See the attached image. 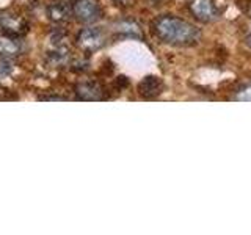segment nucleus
Listing matches in <instances>:
<instances>
[{
	"label": "nucleus",
	"mask_w": 251,
	"mask_h": 235,
	"mask_svg": "<svg viewBox=\"0 0 251 235\" xmlns=\"http://www.w3.org/2000/svg\"><path fill=\"white\" fill-rule=\"evenodd\" d=\"M13 72V63L8 58H0V80L11 75Z\"/></svg>",
	"instance_id": "9d476101"
},
{
	"label": "nucleus",
	"mask_w": 251,
	"mask_h": 235,
	"mask_svg": "<svg viewBox=\"0 0 251 235\" xmlns=\"http://www.w3.org/2000/svg\"><path fill=\"white\" fill-rule=\"evenodd\" d=\"M240 100H251V88L250 90H245V91H242V94L239 96Z\"/></svg>",
	"instance_id": "9b49d317"
},
{
	"label": "nucleus",
	"mask_w": 251,
	"mask_h": 235,
	"mask_svg": "<svg viewBox=\"0 0 251 235\" xmlns=\"http://www.w3.org/2000/svg\"><path fill=\"white\" fill-rule=\"evenodd\" d=\"M247 43H248V44H250V46H251V36H250V38H248V41H247Z\"/></svg>",
	"instance_id": "f8f14e48"
},
{
	"label": "nucleus",
	"mask_w": 251,
	"mask_h": 235,
	"mask_svg": "<svg viewBox=\"0 0 251 235\" xmlns=\"http://www.w3.org/2000/svg\"><path fill=\"white\" fill-rule=\"evenodd\" d=\"M78 41H80V44L86 47V49H96V47H99L102 41H104V36H102L99 28H94V27L85 28L80 33V36H78Z\"/></svg>",
	"instance_id": "20e7f679"
},
{
	"label": "nucleus",
	"mask_w": 251,
	"mask_h": 235,
	"mask_svg": "<svg viewBox=\"0 0 251 235\" xmlns=\"http://www.w3.org/2000/svg\"><path fill=\"white\" fill-rule=\"evenodd\" d=\"M0 24H2V27H5L8 30H14V31H18L19 25H22V22L19 19L10 18V16H3V18L0 19Z\"/></svg>",
	"instance_id": "1a4fd4ad"
},
{
	"label": "nucleus",
	"mask_w": 251,
	"mask_h": 235,
	"mask_svg": "<svg viewBox=\"0 0 251 235\" xmlns=\"http://www.w3.org/2000/svg\"><path fill=\"white\" fill-rule=\"evenodd\" d=\"M154 31L159 39L171 46H192L198 43L201 36L200 30L193 24L179 19L176 16H163L157 19L154 24Z\"/></svg>",
	"instance_id": "f257e3e1"
},
{
	"label": "nucleus",
	"mask_w": 251,
	"mask_h": 235,
	"mask_svg": "<svg viewBox=\"0 0 251 235\" xmlns=\"http://www.w3.org/2000/svg\"><path fill=\"white\" fill-rule=\"evenodd\" d=\"M66 14H68L66 8L61 5H53L49 8V18L52 21H63L66 18Z\"/></svg>",
	"instance_id": "6e6552de"
},
{
	"label": "nucleus",
	"mask_w": 251,
	"mask_h": 235,
	"mask_svg": "<svg viewBox=\"0 0 251 235\" xmlns=\"http://www.w3.org/2000/svg\"><path fill=\"white\" fill-rule=\"evenodd\" d=\"M192 13L195 14V18L201 22H212V21H215L218 16V10L214 3V0H193Z\"/></svg>",
	"instance_id": "7ed1b4c3"
},
{
	"label": "nucleus",
	"mask_w": 251,
	"mask_h": 235,
	"mask_svg": "<svg viewBox=\"0 0 251 235\" xmlns=\"http://www.w3.org/2000/svg\"><path fill=\"white\" fill-rule=\"evenodd\" d=\"M100 88L98 85L94 83H85V85H78L77 86V94L80 96L82 99H91V100H96L100 99Z\"/></svg>",
	"instance_id": "0eeeda50"
},
{
	"label": "nucleus",
	"mask_w": 251,
	"mask_h": 235,
	"mask_svg": "<svg viewBox=\"0 0 251 235\" xmlns=\"http://www.w3.org/2000/svg\"><path fill=\"white\" fill-rule=\"evenodd\" d=\"M21 50L19 44L6 36H0V58H8L18 55Z\"/></svg>",
	"instance_id": "423d86ee"
},
{
	"label": "nucleus",
	"mask_w": 251,
	"mask_h": 235,
	"mask_svg": "<svg viewBox=\"0 0 251 235\" xmlns=\"http://www.w3.org/2000/svg\"><path fill=\"white\" fill-rule=\"evenodd\" d=\"M74 16L82 22H94L100 14V10L94 0H75L74 3Z\"/></svg>",
	"instance_id": "f03ea898"
},
{
	"label": "nucleus",
	"mask_w": 251,
	"mask_h": 235,
	"mask_svg": "<svg viewBox=\"0 0 251 235\" xmlns=\"http://www.w3.org/2000/svg\"><path fill=\"white\" fill-rule=\"evenodd\" d=\"M162 88H163V83L159 77H146L138 86L140 94H143L145 97L157 96V94L162 93Z\"/></svg>",
	"instance_id": "39448f33"
}]
</instances>
